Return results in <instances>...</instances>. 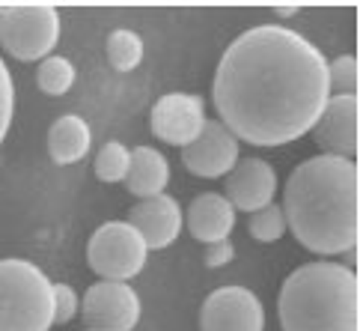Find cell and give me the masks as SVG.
<instances>
[{"label":"cell","mask_w":363,"mask_h":331,"mask_svg":"<svg viewBox=\"0 0 363 331\" xmlns=\"http://www.w3.org/2000/svg\"><path fill=\"white\" fill-rule=\"evenodd\" d=\"M211 99L238 143H292L315 126L330 99L328 57L289 27L245 30L220 57Z\"/></svg>","instance_id":"1"},{"label":"cell","mask_w":363,"mask_h":331,"mask_svg":"<svg viewBox=\"0 0 363 331\" xmlns=\"http://www.w3.org/2000/svg\"><path fill=\"white\" fill-rule=\"evenodd\" d=\"M286 230L307 251L334 257L357 248L360 236V170L357 161L313 156L292 170L283 188Z\"/></svg>","instance_id":"2"},{"label":"cell","mask_w":363,"mask_h":331,"mask_svg":"<svg viewBox=\"0 0 363 331\" xmlns=\"http://www.w3.org/2000/svg\"><path fill=\"white\" fill-rule=\"evenodd\" d=\"M280 325L283 331H357V272L330 260L295 268L280 290Z\"/></svg>","instance_id":"3"},{"label":"cell","mask_w":363,"mask_h":331,"mask_svg":"<svg viewBox=\"0 0 363 331\" xmlns=\"http://www.w3.org/2000/svg\"><path fill=\"white\" fill-rule=\"evenodd\" d=\"M54 283L30 260H0V331H48Z\"/></svg>","instance_id":"4"},{"label":"cell","mask_w":363,"mask_h":331,"mask_svg":"<svg viewBox=\"0 0 363 331\" xmlns=\"http://www.w3.org/2000/svg\"><path fill=\"white\" fill-rule=\"evenodd\" d=\"M60 42V12L51 4H15L0 18V45L15 60H45Z\"/></svg>","instance_id":"5"},{"label":"cell","mask_w":363,"mask_h":331,"mask_svg":"<svg viewBox=\"0 0 363 331\" xmlns=\"http://www.w3.org/2000/svg\"><path fill=\"white\" fill-rule=\"evenodd\" d=\"M146 245L128 221L101 224L86 248L89 268L101 281H131L146 266Z\"/></svg>","instance_id":"6"},{"label":"cell","mask_w":363,"mask_h":331,"mask_svg":"<svg viewBox=\"0 0 363 331\" xmlns=\"http://www.w3.org/2000/svg\"><path fill=\"white\" fill-rule=\"evenodd\" d=\"M81 313L89 331H134L140 322V295L125 281H99L86 290Z\"/></svg>","instance_id":"7"},{"label":"cell","mask_w":363,"mask_h":331,"mask_svg":"<svg viewBox=\"0 0 363 331\" xmlns=\"http://www.w3.org/2000/svg\"><path fill=\"white\" fill-rule=\"evenodd\" d=\"M313 141L322 149V156L337 158H357L360 149V99L357 96H330L322 116L315 119Z\"/></svg>","instance_id":"8"},{"label":"cell","mask_w":363,"mask_h":331,"mask_svg":"<svg viewBox=\"0 0 363 331\" xmlns=\"http://www.w3.org/2000/svg\"><path fill=\"white\" fill-rule=\"evenodd\" d=\"M265 308L247 287H220L200 310V331H262Z\"/></svg>","instance_id":"9"},{"label":"cell","mask_w":363,"mask_h":331,"mask_svg":"<svg viewBox=\"0 0 363 331\" xmlns=\"http://www.w3.org/2000/svg\"><path fill=\"white\" fill-rule=\"evenodd\" d=\"M206 126V102L194 93H167L152 104L149 129L170 146H188Z\"/></svg>","instance_id":"10"},{"label":"cell","mask_w":363,"mask_h":331,"mask_svg":"<svg viewBox=\"0 0 363 331\" xmlns=\"http://www.w3.org/2000/svg\"><path fill=\"white\" fill-rule=\"evenodd\" d=\"M235 161H238V141L220 119H206L196 141L182 146V164L194 176H203V179L226 176L235 168Z\"/></svg>","instance_id":"11"},{"label":"cell","mask_w":363,"mask_h":331,"mask_svg":"<svg viewBox=\"0 0 363 331\" xmlns=\"http://www.w3.org/2000/svg\"><path fill=\"white\" fill-rule=\"evenodd\" d=\"M226 194L223 197L233 203L238 212H256L268 203H274L277 194V170L265 158H238L235 168L226 173Z\"/></svg>","instance_id":"12"},{"label":"cell","mask_w":363,"mask_h":331,"mask_svg":"<svg viewBox=\"0 0 363 331\" xmlns=\"http://www.w3.org/2000/svg\"><path fill=\"white\" fill-rule=\"evenodd\" d=\"M134 230L140 233L146 248H167L176 242L182 233V206L170 194H158V197L140 200L125 218Z\"/></svg>","instance_id":"13"},{"label":"cell","mask_w":363,"mask_h":331,"mask_svg":"<svg viewBox=\"0 0 363 331\" xmlns=\"http://www.w3.org/2000/svg\"><path fill=\"white\" fill-rule=\"evenodd\" d=\"M185 221H188V230L196 242L211 245V242H220V239H230V233L235 227V209L223 194L206 191L200 197H194Z\"/></svg>","instance_id":"14"},{"label":"cell","mask_w":363,"mask_h":331,"mask_svg":"<svg viewBox=\"0 0 363 331\" xmlns=\"http://www.w3.org/2000/svg\"><path fill=\"white\" fill-rule=\"evenodd\" d=\"M170 183V161L158 153L155 146H134L131 149V164H128V176L125 185L134 197L149 200L164 194Z\"/></svg>","instance_id":"15"},{"label":"cell","mask_w":363,"mask_h":331,"mask_svg":"<svg viewBox=\"0 0 363 331\" xmlns=\"http://www.w3.org/2000/svg\"><path fill=\"white\" fill-rule=\"evenodd\" d=\"M89 146H93V131H89L86 119L78 114H63L48 129V153L57 164L81 161L89 153Z\"/></svg>","instance_id":"16"},{"label":"cell","mask_w":363,"mask_h":331,"mask_svg":"<svg viewBox=\"0 0 363 331\" xmlns=\"http://www.w3.org/2000/svg\"><path fill=\"white\" fill-rule=\"evenodd\" d=\"M36 84L45 96H63L74 84V66L66 57H57V54L45 57L39 63V72H36Z\"/></svg>","instance_id":"17"},{"label":"cell","mask_w":363,"mask_h":331,"mask_svg":"<svg viewBox=\"0 0 363 331\" xmlns=\"http://www.w3.org/2000/svg\"><path fill=\"white\" fill-rule=\"evenodd\" d=\"M108 60L111 66L119 72L134 69L143 60V39L134 33V30H113L108 36Z\"/></svg>","instance_id":"18"},{"label":"cell","mask_w":363,"mask_h":331,"mask_svg":"<svg viewBox=\"0 0 363 331\" xmlns=\"http://www.w3.org/2000/svg\"><path fill=\"white\" fill-rule=\"evenodd\" d=\"M128 164H131V149L119 141H108L99 149L93 168H96V176L101 183H125Z\"/></svg>","instance_id":"19"},{"label":"cell","mask_w":363,"mask_h":331,"mask_svg":"<svg viewBox=\"0 0 363 331\" xmlns=\"http://www.w3.org/2000/svg\"><path fill=\"white\" fill-rule=\"evenodd\" d=\"M328 87H330V96H357V87H360L357 57L342 54L337 60H328Z\"/></svg>","instance_id":"20"},{"label":"cell","mask_w":363,"mask_h":331,"mask_svg":"<svg viewBox=\"0 0 363 331\" xmlns=\"http://www.w3.org/2000/svg\"><path fill=\"white\" fill-rule=\"evenodd\" d=\"M247 233L256 239V242H277V239L286 233V215L277 203H268L262 209L250 212L247 221Z\"/></svg>","instance_id":"21"},{"label":"cell","mask_w":363,"mask_h":331,"mask_svg":"<svg viewBox=\"0 0 363 331\" xmlns=\"http://www.w3.org/2000/svg\"><path fill=\"white\" fill-rule=\"evenodd\" d=\"M12 114H15V87H12V75L0 57V143H4L9 123H12Z\"/></svg>","instance_id":"22"},{"label":"cell","mask_w":363,"mask_h":331,"mask_svg":"<svg viewBox=\"0 0 363 331\" xmlns=\"http://www.w3.org/2000/svg\"><path fill=\"white\" fill-rule=\"evenodd\" d=\"M78 293L69 283H54V325H66L78 317Z\"/></svg>","instance_id":"23"},{"label":"cell","mask_w":363,"mask_h":331,"mask_svg":"<svg viewBox=\"0 0 363 331\" xmlns=\"http://www.w3.org/2000/svg\"><path fill=\"white\" fill-rule=\"evenodd\" d=\"M233 254H235V248H233V242L230 239H220V242H211V245H206V266H211V268H218V266H226L233 260Z\"/></svg>","instance_id":"24"},{"label":"cell","mask_w":363,"mask_h":331,"mask_svg":"<svg viewBox=\"0 0 363 331\" xmlns=\"http://www.w3.org/2000/svg\"><path fill=\"white\" fill-rule=\"evenodd\" d=\"M295 9H298V6H292V4H280V6H274L277 15H295Z\"/></svg>","instance_id":"25"},{"label":"cell","mask_w":363,"mask_h":331,"mask_svg":"<svg viewBox=\"0 0 363 331\" xmlns=\"http://www.w3.org/2000/svg\"><path fill=\"white\" fill-rule=\"evenodd\" d=\"M4 9H6V6H0V18H4Z\"/></svg>","instance_id":"26"},{"label":"cell","mask_w":363,"mask_h":331,"mask_svg":"<svg viewBox=\"0 0 363 331\" xmlns=\"http://www.w3.org/2000/svg\"><path fill=\"white\" fill-rule=\"evenodd\" d=\"M0 164H4V158H0Z\"/></svg>","instance_id":"27"}]
</instances>
